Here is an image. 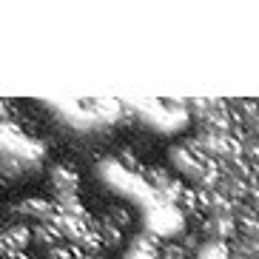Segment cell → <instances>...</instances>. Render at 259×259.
<instances>
[{
  "label": "cell",
  "mask_w": 259,
  "mask_h": 259,
  "mask_svg": "<svg viewBox=\"0 0 259 259\" xmlns=\"http://www.w3.org/2000/svg\"><path fill=\"white\" fill-rule=\"evenodd\" d=\"M49 188H52V202H71V199H80L77 191H80V177L71 165H54L49 171Z\"/></svg>",
  "instance_id": "cell-1"
},
{
  "label": "cell",
  "mask_w": 259,
  "mask_h": 259,
  "mask_svg": "<svg viewBox=\"0 0 259 259\" xmlns=\"http://www.w3.org/2000/svg\"><path fill=\"white\" fill-rule=\"evenodd\" d=\"M31 245L37 248V253L34 256H46L49 251H52L54 245H60L63 242V236H60V231L54 228V225H31Z\"/></svg>",
  "instance_id": "cell-2"
},
{
  "label": "cell",
  "mask_w": 259,
  "mask_h": 259,
  "mask_svg": "<svg viewBox=\"0 0 259 259\" xmlns=\"http://www.w3.org/2000/svg\"><path fill=\"white\" fill-rule=\"evenodd\" d=\"M154 259H188V251L180 242H165V245H160V251H157Z\"/></svg>",
  "instance_id": "cell-3"
},
{
  "label": "cell",
  "mask_w": 259,
  "mask_h": 259,
  "mask_svg": "<svg viewBox=\"0 0 259 259\" xmlns=\"http://www.w3.org/2000/svg\"><path fill=\"white\" fill-rule=\"evenodd\" d=\"M3 225H6V222H3V217H0V228H3Z\"/></svg>",
  "instance_id": "cell-4"
}]
</instances>
